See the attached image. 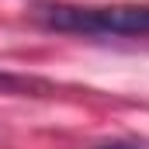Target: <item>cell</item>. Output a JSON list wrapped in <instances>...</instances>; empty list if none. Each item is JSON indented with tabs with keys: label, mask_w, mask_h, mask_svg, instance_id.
I'll list each match as a JSON object with an SVG mask.
<instances>
[{
	"label": "cell",
	"mask_w": 149,
	"mask_h": 149,
	"mask_svg": "<svg viewBox=\"0 0 149 149\" xmlns=\"http://www.w3.org/2000/svg\"><path fill=\"white\" fill-rule=\"evenodd\" d=\"M31 17L42 28L66 31V35H114V38L149 35V3H111V7L38 3Z\"/></svg>",
	"instance_id": "1"
},
{
	"label": "cell",
	"mask_w": 149,
	"mask_h": 149,
	"mask_svg": "<svg viewBox=\"0 0 149 149\" xmlns=\"http://www.w3.org/2000/svg\"><path fill=\"white\" fill-rule=\"evenodd\" d=\"M97 149H135V146H125V142H108V146H97Z\"/></svg>",
	"instance_id": "2"
}]
</instances>
